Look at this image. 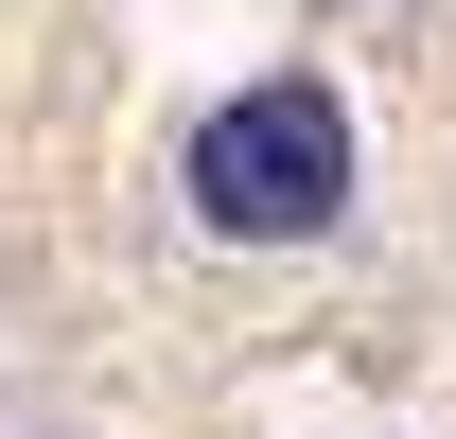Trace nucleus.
Masks as SVG:
<instances>
[{"label":"nucleus","instance_id":"f257e3e1","mask_svg":"<svg viewBox=\"0 0 456 439\" xmlns=\"http://www.w3.org/2000/svg\"><path fill=\"white\" fill-rule=\"evenodd\" d=\"M193 211H211L228 246H316V228L351 211V106L316 70L228 88V106L193 123Z\"/></svg>","mask_w":456,"mask_h":439}]
</instances>
